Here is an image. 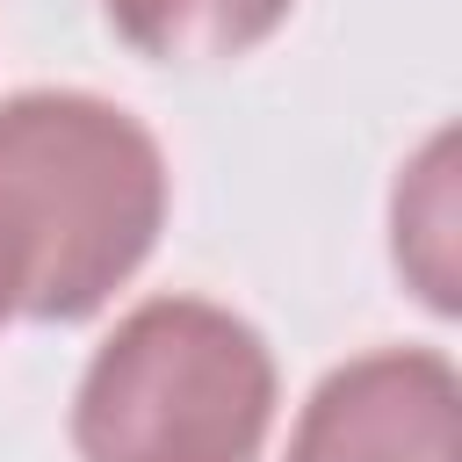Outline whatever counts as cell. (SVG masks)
<instances>
[{
	"mask_svg": "<svg viewBox=\"0 0 462 462\" xmlns=\"http://www.w3.org/2000/svg\"><path fill=\"white\" fill-rule=\"evenodd\" d=\"M0 166L43 253L29 318L101 310L166 224V159L152 130L101 94L36 87L0 101Z\"/></svg>",
	"mask_w": 462,
	"mask_h": 462,
	"instance_id": "obj_2",
	"label": "cell"
},
{
	"mask_svg": "<svg viewBox=\"0 0 462 462\" xmlns=\"http://www.w3.org/2000/svg\"><path fill=\"white\" fill-rule=\"evenodd\" d=\"M289 462H462V383L448 354L375 346L332 368L289 433Z\"/></svg>",
	"mask_w": 462,
	"mask_h": 462,
	"instance_id": "obj_3",
	"label": "cell"
},
{
	"mask_svg": "<svg viewBox=\"0 0 462 462\" xmlns=\"http://www.w3.org/2000/svg\"><path fill=\"white\" fill-rule=\"evenodd\" d=\"M36 274H43V253H36V224L0 166V325L7 318H29L36 310Z\"/></svg>",
	"mask_w": 462,
	"mask_h": 462,
	"instance_id": "obj_6",
	"label": "cell"
},
{
	"mask_svg": "<svg viewBox=\"0 0 462 462\" xmlns=\"http://www.w3.org/2000/svg\"><path fill=\"white\" fill-rule=\"evenodd\" d=\"M397 267L433 310H455V130H440L397 188Z\"/></svg>",
	"mask_w": 462,
	"mask_h": 462,
	"instance_id": "obj_5",
	"label": "cell"
},
{
	"mask_svg": "<svg viewBox=\"0 0 462 462\" xmlns=\"http://www.w3.org/2000/svg\"><path fill=\"white\" fill-rule=\"evenodd\" d=\"M274 419L267 339L202 296L137 303L72 397L79 462H253Z\"/></svg>",
	"mask_w": 462,
	"mask_h": 462,
	"instance_id": "obj_1",
	"label": "cell"
},
{
	"mask_svg": "<svg viewBox=\"0 0 462 462\" xmlns=\"http://www.w3.org/2000/svg\"><path fill=\"white\" fill-rule=\"evenodd\" d=\"M296 0H101L108 29L159 65H217V58H245L253 43H267L282 29Z\"/></svg>",
	"mask_w": 462,
	"mask_h": 462,
	"instance_id": "obj_4",
	"label": "cell"
}]
</instances>
